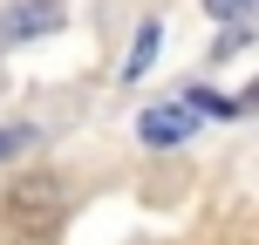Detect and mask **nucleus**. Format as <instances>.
<instances>
[{"label": "nucleus", "instance_id": "7ed1b4c3", "mask_svg": "<svg viewBox=\"0 0 259 245\" xmlns=\"http://www.w3.org/2000/svg\"><path fill=\"white\" fill-rule=\"evenodd\" d=\"M137 136L150 143V150H170V143H184V136H191V109H184V103H170V109H143Z\"/></svg>", "mask_w": 259, "mask_h": 245}, {"label": "nucleus", "instance_id": "f257e3e1", "mask_svg": "<svg viewBox=\"0 0 259 245\" xmlns=\"http://www.w3.org/2000/svg\"><path fill=\"white\" fill-rule=\"evenodd\" d=\"M62 177L55 170H27V177H14L7 184V218H14V232L21 238H48L55 225H62Z\"/></svg>", "mask_w": 259, "mask_h": 245}, {"label": "nucleus", "instance_id": "20e7f679", "mask_svg": "<svg viewBox=\"0 0 259 245\" xmlns=\"http://www.w3.org/2000/svg\"><path fill=\"white\" fill-rule=\"evenodd\" d=\"M157 48H164V27L143 21V27H137V48H130V62H123V82H143V68L157 62Z\"/></svg>", "mask_w": 259, "mask_h": 245}, {"label": "nucleus", "instance_id": "39448f33", "mask_svg": "<svg viewBox=\"0 0 259 245\" xmlns=\"http://www.w3.org/2000/svg\"><path fill=\"white\" fill-rule=\"evenodd\" d=\"M34 136H41L34 123H7V129H0V157H21V150H27Z\"/></svg>", "mask_w": 259, "mask_h": 245}, {"label": "nucleus", "instance_id": "f03ea898", "mask_svg": "<svg viewBox=\"0 0 259 245\" xmlns=\"http://www.w3.org/2000/svg\"><path fill=\"white\" fill-rule=\"evenodd\" d=\"M62 27V0H7L0 7V41L21 48V41H41Z\"/></svg>", "mask_w": 259, "mask_h": 245}, {"label": "nucleus", "instance_id": "423d86ee", "mask_svg": "<svg viewBox=\"0 0 259 245\" xmlns=\"http://www.w3.org/2000/svg\"><path fill=\"white\" fill-rule=\"evenodd\" d=\"M246 7H252V0H205L211 21H246Z\"/></svg>", "mask_w": 259, "mask_h": 245}]
</instances>
